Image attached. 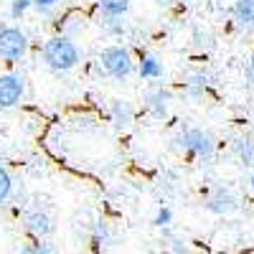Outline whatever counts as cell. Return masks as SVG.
<instances>
[{"mask_svg": "<svg viewBox=\"0 0 254 254\" xmlns=\"http://www.w3.org/2000/svg\"><path fill=\"white\" fill-rule=\"evenodd\" d=\"M171 249H173V252H176V254H188V247H186V244H183V242H181V239H176V242H173V247H171Z\"/></svg>", "mask_w": 254, "mask_h": 254, "instance_id": "cell-22", "label": "cell"}, {"mask_svg": "<svg viewBox=\"0 0 254 254\" xmlns=\"http://www.w3.org/2000/svg\"><path fill=\"white\" fill-rule=\"evenodd\" d=\"M28 51V36L15 28V26H3L0 28V59L5 61H18Z\"/></svg>", "mask_w": 254, "mask_h": 254, "instance_id": "cell-4", "label": "cell"}, {"mask_svg": "<svg viewBox=\"0 0 254 254\" xmlns=\"http://www.w3.org/2000/svg\"><path fill=\"white\" fill-rule=\"evenodd\" d=\"M176 142H178V147H181L183 153L193 155V158H198V160H211V158H214V153H216L214 137H211L208 132H203V130H198V127L183 130V132L176 137Z\"/></svg>", "mask_w": 254, "mask_h": 254, "instance_id": "cell-2", "label": "cell"}, {"mask_svg": "<svg viewBox=\"0 0 254 254\" xmlns=\"http://www.w3.org/2000/svg\"><path fill=\"white\" fill-rule=\"evenodd\" d=\"M168 3H178V0H168Z\"/></svg>", "mask_w": 254, "mask_h": 254, "instance_id": "cell-25", "label": "cell"}, {"mask_svg": "<svg viewBox=\"0 0 254 254\" xmlns=\"http://www.w3.org/2000/svg\"><path fill=\"white\" fill-rule=\"evenodd\" d=\"M110 120H112V125L117 127V130H127V127L132 125V120H135V112H132V107L125 99H115L110 104Z\"/></svg>", "mask_w": 254, "mask_h": 254, "instance_id": "cell-8", "label": "cell"}, {"mask_svg": "<svg viewBox=\"0 0 254 254\" xmlns=\"http://www.w3.org/2000/svg\"><path fill=\"white\" fill-rule=\"evenodd\" d=\"M10 190H13V181H10V173L5 171L3 165H0V203H5V201H8Z\"/></svg>", "mask_w": 254, "mask_h": 254, "instance_id": "cell-15", "label": "cell"}, {"mask_svg": "<svg viewBox=\"0 0 254 254\" xmlns=\"http://www.w3.org/2000/svg\"><path fill=\"white\" fill-rule=\"evenodd\" d=\"M160 74H163L160 61L155 56H142V61H140V76L142 79H158Z\"/></svg>", "mask_w": 254, "mask_h": 254, "instance_id": "cell-14", "label": "cell"}, {"mask_svg": "<svg viewBox=\"0 0 254 254\" xmlns=\"http://www.w3.org/2000/svg\"><path fill=\"white\" fill-rule=\"evenodd\" d=\"M206 71H193V74H188L186 76V92L190 97H201L206 92Z\"/></svg>", "mask_w": 254, "mask_h": 254, "instance_id": "cell-13", "label": "cell"}, {"mask_svg": "<svg viewBox=\"0 0 254 254\" xmlns=\"http://www.w3.org/2000/svg\"><path fill=\"white\" fill-rule=\"evenodd\" d=\"M132 66H135V61L125 46H107L99 54V69L107 76L125 79V76H130Z\"/></svg>", "mask_w": 254, "mask_h": 254, "instance_id": "cell-3", "label": "cell"}, {"mask_svg": "<svg viewBox=\"0 0 254 254\" xmlns=\"http://www.w3.org/2000/svg\"><path fill=\"white\" fill-rule=\"evenodd\" d=\"M41 56H44V64L49 69L54 71H71L76 64L81 61V54L76 49V44L69 38V36H54L49 38L44 44V51H41Z\"/></svg>", "mask_w": 254, "mask_h": 254, "instance_id": "cell-1", "label": "cell"}, {"mask_svg": "<svg viewBox=\"0 0 254 254\" xmlns=\"http://www.w3.org/2000/svg\"><path fill=\"white\" fill-rule=\"evenodd\" d=\"M247 76H249V81L254 84V56H252V61H249V66H247Z\"/></svg>", "mask_w": 254, "mask_h": 254, "instance_id": "cell-23", "label": "cell"}, {"mask_svg": "<svg viewBox=\"0 0 254 254\" xmlns=\"http://www.w3.org/2000/svg\"><path fill=\"white\" fill-rule=\"evenodd\" d=\"M168 102H171V94H168L165 89H155V92L147 94L145 107H147V112H150L153 117L163 120V117L168 115Z\"/></svg>", "mask_w": 254, "mask_h": 254, "instance_id": "cell-9", "label": "cell"}, {"mask_svg": "<svg viewBox=\"0 0 254 254\" xmlns=\"http://www.w3.org/2000/svg\"><path fill=\"white\" fill-rule=\"evenodd\" d=\"M234 155L242 165H254V137H239L234 142Z\"/></svg>", "mask_w": 254, "mask_h": 254, "instance_id": "cell-11", "label": "cell"}, {"mask_svg": "<svg viewBox=\"0 0 254 254\" xmlns=\"http://www.w3.org/2000/svg\"><path fill=\"white\" fill-rule=\"evenodd\" d=\"M231 15H234V20L244 28L254 26V0H234Z\"/></svg>", "mask_w": 254, "mask_h": 254, "instance_id": "cell-10", "label": "cell"}, {"mask_svg": "<svg viewBox=\"0 0 254 254\" xmlns=\"http://www.w3.org/2000/svg\"><path fill=\"white\" fill-rule=\"evenodd\" d=\"M23 92H26L23 76H18V74H3V76H0V110L15 107V104L23 99Z\"/></svg>", "mask_w": 254, "mask_h": 254, "instance_id": "cell-5", "label": "cell"}, {"mask_svg": "<svg viewBox=\"0 0 254 254\" xmlns=\"http://www.w3.org/2000/svg\"><path fill=\"white\" fill-rule=\"evenodd\" d=\"M171 221H173V211L168 208V206H160V208H158V214H155V221H153V224H155V226H160V229H165Z\"/></svg>", "mask_w": 254, "mask_h": 254, "instance_id": "cell-16", "label": "cell"}, {"mask_svg": "<svg viewBox=\"0 0 254 254\" xmlns=\"http://www.w3.org/2000/svg\"><path fill=\"white\" fill-rule=\"evenodd\" d=\"M99 10L110 18H122L127 10H130V0H97Z\"/></svg>", "mask_w": 254, "mask_h": 254, "instance_id": "cell-12", "label": "cell"}, {"mask_svg": "<svg viewBox=\"0 0 254 254\" xmlns=\"http://www.w3.org/2000/svg\"><path fill=\"white\" fill-rule=\"evenodd\" d=\"M249 186H252V188H254V173H252V176H249Z\"/></svg>", "mask_w": 254, "mask_h": 254, "instance_id": "cell-24", "label": "cell"}, {"mask_svg": "<svg viewBox=\"0 0 254 254\" xmlns=\"http://www.w3.org/2000/svg\"><path fill=\"white\" fill-rule=\"evenodd\" d=\"M18 254H56L49 244H41V242H36V244H28V247H23Z\"/></svg>", "mask_w": 254, "mask_h": 254, "instance_id": "cell-17", "label": "cell"}, {"mask_svg": "<svg viewBox=\"0 0 254 254\" xmlns=\"http://www.w3.org/2000/svg\"><path fill=\"white\" fill-rule=\"evenodd\" d=\"M56 5H59V0H33V8L38 13H44V15H49Z\"/></svg>", "mask_w": 254, "mask_h": 254, "instance_id": "cell-21", "label": "cell"}, {"mask_svg": "<svg viewBox=\"0 0 254 254\" xmlns=\"http://www.w3.org/2000/svg\"><path fill=\"white\" fill-rule=\"evenodd\" d=\"M104 26H107V31H112L115 36H122L125 33V23L120 18H110V15H104Z\"/></svg>", "mask_w": 254, "mask_h": 254, "instance_id": "cell-19", "label": "cell"}, {"mask_svg": "<svg viewBox=\"0 0 254 254\" xmlns=\"http://www.w3.org/2000/svg\"><path fill=\"white\" fill-rule=\"evenodd\" d=\"M23 226H26L28 234H33L38 242L54 234V219L46 214L44 208H38V206H36V208H31V211H26V216H23Z\"/></svg>", "mask_w": 254, "mask_h": 254, "instance_id": "cell-6", "label": "cell"}, {"mask_svg": "<svg viewBox=\"0 0 254 254\" xmlns=\"http://www.w3.org/2000/svg\"><path fill=\"white\" fill-rule=\"evenodd\" d=\"M193 46H196V49H211L214 44H211V36H208L206 31H196V33H193Z\"/></svg>", "mask_w": 254, "mask_h": 254, "instance_id": "cell-20", "label": "cell"}, {"mask_svg": "<svg viewBox=\"0 0 254 254\" xmlns=\"http://www.w3.org/2000/svg\"><path fill=\"white\" fill-rule=\"evenodd\" d=\"M28 8H33V0H13V5H10V15L18 18V15H23Z\"/></svg>", "mask_w": 254, "mask_h": 254, "instance_id": "cell-18", "label": "cell"}, {"mask_svg": "<svg viewBox=\"0 0 254 254\" xmlns=\"http://www.w3.org/2000/svg\"><path fill=\"white\" fill-rule=\"evenodd\" d=\"M234 208H237V196L231 193L229 188H224V186H216V188L208 193V198H206V211H211V214L226 216V214H231Z\"/></svg>", "mask_w": 254, "mask_h": 254, "instance_id": "cell-7", "label": "cell"}]
</instances>
